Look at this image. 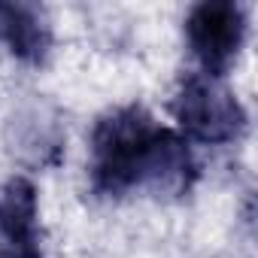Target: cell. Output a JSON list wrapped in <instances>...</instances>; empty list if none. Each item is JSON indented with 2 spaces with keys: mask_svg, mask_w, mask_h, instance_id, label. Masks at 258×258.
<instances>
[{
  "mask_svg": "<svg viewBox=\"0 0 258 258\" xmlns=\"http://www.w3.org/2000/svg\"><path fill=\"white\" fill-rule=\"evenodd\" d=\"M195 179L188 143L161 127L143 106H118L91 131V185L97 195L121 198L134 188L182 195Z\"/></svg>",
  "mask_w": 258,
  "mask_h": 258,
  "instance_id": "obj_1",
  "label": "cell"
},
{
  "mask_svg": "<svg viewBox=\"0 0 258 258\" xmlns=\"http://www.w3.org/2000/svg\"><path fill=\"white\" fill-rule=\"evenodd\" d=\"M173 112L185 137L207 143V146L231 143L246 127V112L240 100L219 79L204 76V73H188L179 82Z\"/></svg>",
  "mask_w": 258,
  "mask_h": 258,
  "instance_id": "obj_2",
  "label": "cell"
},
{
  "mask_svg": "<svg viewBox=\"0 0 258 258\" xmlns=\"http://www.w3.org/2000/svg\"><path fill=\"white\" fill-rule=\"evenodd\" d=\"M185 40L204 76L219 79L246 40V10L234 0H204L185 19Z\"/></svg>",
  "mask_w": 258,
  "mask_h": 258,
  "instance_id": "obj_3",
  "label": "cell"
},
{
  "mask_svg": "<svg viewBox=\"0 0 258 258\" xmlns=\"http://www.w3.org/2000/svg\"><path fill=\"white\" fill-rule=\"evenodd\" d=\"M0 258H43L37 188L25 176L0 185Z\"/></svg>",
  "mask_w": 258,
  "mask_h": 258,
  "instance_id": "obj_4",
  "label": "cell"
},
{
  "mask_svg": "<svg viewBox=\"0 0 258 258\" xmlns=\"http://www.w3.org/2000/svg\"><path fill=\"white\" fill-rule=\"evenodd\" d=\"M0 43L19 61L43 64L52 49V31L40 7L0 4Z\"/></svg>",
  "mask_w": 258,
  "mask_h": 258,
  "instance_id": "obj_5",
  "label": "cell"
}]
</instances>
